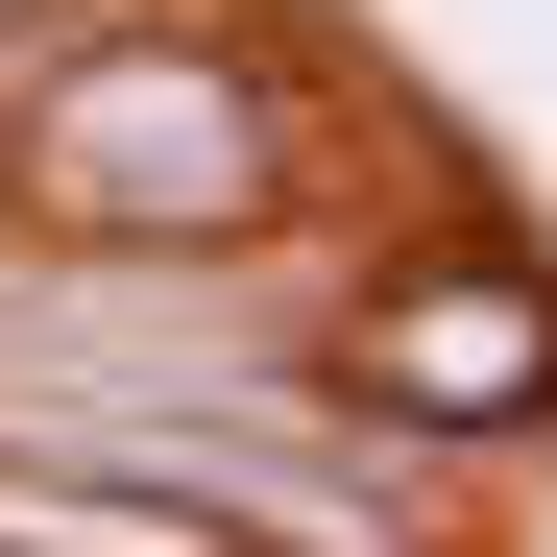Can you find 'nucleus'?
Returning a JSON list of instances; mask_svg holds the SVG:
<instances>
[{"mask_svg": "<svg viewBox=\"0 0 557 557\" xmlns=\"http://www.w3.org/2000/svg\"><path fill=\"white\" fill-rule=\"evenodd\" d=\"M315 219V73L219 0H49L0 49V243L49 267H267Z\"/></svg>", "mask_w": 557, "mask_h": 557, "instance_id": "f257e3e1", "label": "nucleus"}, {"mask_svg": "<svg viewBox=\"0 0 557 557\" xmlns=\"http://www.w3.org/2000/svg\"><path fill=\"white\" fill-rule=\"evenodd\" d=\"M315 388L388 412V436H557V267H509V243H412V267H363V315H339Z\"/></svg>", "mask_w": 557, "mask_h": 557, "instance_id": "f03ea898", "label": "nucleus"}, {"mask_svg": "<svg viewBox=\"0 0 557 557\" xmlns=\"http://www.w3.org/2000/svg\"><path fill=\"white\" fill-rule=\"evenodd\" d=\"M25 25H49V0H0V49H25Z\"/></svg>", "mask_w": 557, "mask_h": 557, "instance_id": "7ed1b4c3", "label": "nucleus"}]
</instances>
